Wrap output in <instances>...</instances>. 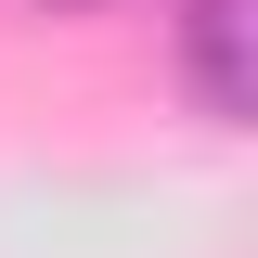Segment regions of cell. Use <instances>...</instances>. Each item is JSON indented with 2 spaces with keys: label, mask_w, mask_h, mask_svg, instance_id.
Wrapping results in <instances>:
<instances>
[{
  "label": "cell",
  "mask_w": 258,
  "mask_h": 258,
  "mask_svg": "<svg viewBox=\"0 0 258 258\" xmlns=\"http://www.w3.org/2000/svg\"><path fill=\"white\" fill-rule=\"evenodd\" d=\"M181 78H194V103L220 129H245V103H258V0H181Z\"/></svg>",
  "instance_id": "obj_1"
}]
</instances>
